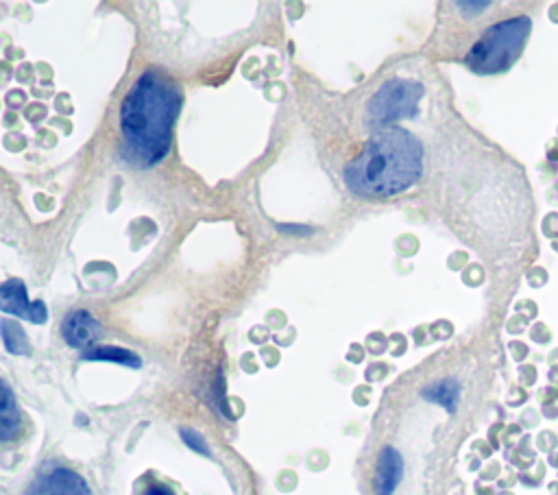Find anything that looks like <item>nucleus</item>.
I'll return each mask as SVG.
<instances>
[{"mask_svg":"<svg viewBox=\"0 0 558 495\" xmlns=\"http://www.w3.org/2000/svg\"><path fill=\"white\" fill-rule=\"evenodd\" d=\"M423 85L408 79L386 81L366 105V120L371 126L386 129L401 118H412L418 111Z\"/></svg>","mask_w":558,"mask_h":495,"instance_id":"4","label":"nucleus"},{"mask_svg":"<svg viewBox=\"0 0 558 495\" xmlns=\"http://www.w3.org/2000/svg\"><path fill=\"white\" fill-rule=\"evenodd\" d=\"M458 7L464 9V13L469 15V13H480L482 9H486L488 2H458Z\"/></svg>","mask_w":558,"mask_h":495,"instance_id":"16","label":"nucleus"},{"mask_svg":"<svg viewBox=\"0 0 558 495\" xmlns=\"http://www.w3.org/2000/svg\"><path fill=\"white\" fill-rule=\"evenodd\" d=\"M100 334V323L87 310H72L61 323V336L72 349L89 347Z\"/></svg>","mask_w":558,"mask_h":495,"instance_id":"7","label":"nucleus"},{"mask_svg":"<svg viewBox=\"0 0 558 495\" xmlns=\"http://www.w3.org/2000/svg\"><path fill=\"white\" fill-rule=\"evenodd\" d=\"M24 495H92V491L76 471L54 467L35 478Z\"/></svg>","mask_w":558,"mask_h":495,"instance_id":"6","label":"nucleus"},{"mask_svg":"<svg viewBox=\"0 0 558 495\" xmlns=\"http://www.w3.org/2000/svg\"><path fill=\"white\" fill-rule=\"evenodd\" d=\"M532 31L527 15H517L488 26L471 46L464 63L475 74H497L508 70L521 55Z\"/></svg>","mask_w":558,"mask_h":495,"instance_id":"3","label":"nucleus"},{"mask_svg":"<svg viewBox=\"0 0 558 495\" xmlns=\"http://www.w3.org/2000/svg\"><path fill=\"white\" fill-rule=\"evenodd\" d=\"M181 438H183V443L190 447V449H194L196 454H203V456H209V447H207V443H205V438L196 432V430H190V427H183L181 430Z\"/></svg>","mask_w":558,"mask_h":495,"instance_id":"13","label":"nucleus"},{"mask_svg":"<svg viewBox=\"0 0 558 495\" xmlns=\"http://www.w3.org/2000/svg\"><path fill=\"white\" fill-rule=\"evenodd\" d=\"M0 307L7 314H15L17 318L31 321L35 325L46 323L48 310L44 301H28L26 286L22 279H7L0 288Z\"/></svg>","mask_w":558,"mask_h":495,"instance_id":"5","label":"nucleus"},{"mask_svg":"<svg viewBox=\"0 0 558 495\" xmlns=\"http://www.w3.org/2000/svg\"><path fill=\"white\" fill-rule=\"evenodd\" d=\"M277 229L283 233H290V236H310L312 233V227H307V225H277Z\"/></svg>","mask_w":558,"mask_h":495,"instance_id":"14","label":"nucleus"},{"mask_svg":"<svg viewBox=\"0 0 558 495\" xmlns=\"http://www.w3.org/2000/svg\"><path fill=\"white\" fill-rule=\"evenodd\" d=\"M421 395H423V399L442 406L447 412H453L458 406V397H460V384L456 379L447 377L436 384H429L427 388H423Z\"/></svg>","mask_w":558,"mask_h":495,"instance_id":"11","label":"nucleus"},{"mask_svg":"<svg viewBox=\"0 0 558 495\" xmlns=\"http://www.w3.org/2000/svg\"><path fill=\"white\" fill-rule=\"evenodd\" d=\"M20 434V410L7 382L0 384V440L9 443Z\"/></svg>","mask_w":558,"mask_h":495,"instance_id":"9","label":"nucleus"},{"mask_svg":"<svg viewBox=\"0 0 558 495\" xmlns=\"http://www.w3.org/2000/svg\"><path fill=\"white\" fill-rule=\"evenodd\" d=\"M179 109V85L159 70L142 72L120 102L122 155L142 168L159 164L170 150Z\"/></svg>","mask_w":558,"mask_h":495,"instance_id":"1","label":"nucleus"},{"mask_svg":"<svg viewBox=\"0 0 558 495\" xmlns=\"http://www.w3.org/2000/svg\"><path fill=\"white\" fill-rule=\"evenodd\" d=\"M0 331H2V342H4L9 353H15V355H26L28 353V340H26L20 325L4 318L0 323Z\"/></svg>","mask_w":558,"mask_h":495,"instance_id":"12","label":"nucleus"},{"mask_svg":"<svg viewBox=\"0 0 558 495\" xmlns=\"http://www.w3.org/2000/svg\"><path fill=\"white\" fill-rule=\"evenodd\" d=\"M83 360H92V362H116V364H124V366H129V369H140V366H142V358H140L137 353H133L131 349L111 347V345H98V347L85 349Z\"/></svg>","mask_w":558,"mask_h":495,"instance_id":"10","label":"nucleus"},{"mask_svg":"<svg viewBox=\"0 0 558 495\" xmlns=\"http://www.w3.org/2000/svg\"><path fill=\"white\" fill-rule=\"evenodd\" d=\"M423 170L421 142L401 126L377 129L344 168V185L366 198L395 196L412 188Z\"/></svg>","mask_w":558,"mask_h":495,"instance_id":"2","label":"nucleus"},{"mask_svg":"<svg viewBox=\"0 0 558 495\" xmlns=\"http://www.w3.org/2000/svg\"><path fill=\"white\" fill-rule=\"evenodd\" d=\"M142 495H174V491L170 486L157 482V484H150Z\"/></svg>","mask_w":558,"mask_h":495,"instance_id":"15","label":"nucleus"},{"mask_svg":"<svg viewBox=\"0 0 558 495\" xmlns=\"http://www.w3.org/2000/svg\"><path fill=\"white\" fill-rule=\"evenodd\" d=\"M403 475V460L401 454L395 447H384L379 451L377 464H375V478L373 488L377 495H392L401 482Z\"/></svg>","mask_w":558,"mask_h":495,"instance_id":"8","label":"nucleus"}]
</instances>
